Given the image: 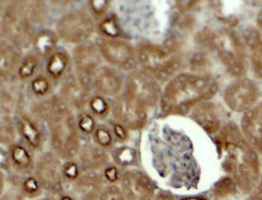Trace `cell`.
Instances as JSON below:
<instances>
[{
    "label": "cell",
    "mask_w": 262,
    "mask_h": 200,
    "mask_svg": "<svg viewBox=\"0 0 262 200\" xmlns=\"http://www.w3.org/2000/svg\"><path fill=\"white\" fill-rule=\"evenodd\" d=\"M36 176L48 191L58 193L63 188V166L58 156L48 152L41 156L36 164Z\"/></svg>",
    "instance_id": "cell-12"
},
{
    "label": "cell",
    "mask_w": 262,
    "mask_h": 200,
    "mask_svg": "<svg viewBox=\"0 0 262 200\" xmlns=\"http://www.w3.org/2000/svg\"><path fill=\"white\" fill-rule=\"evenodd\" d=\"M144 109L154 108L161 96V89L159 83L146 71L133 70L126 78L125 93Z\"/></svg>",
    "instance_id": "cell-7"
},
{
    "label": "cell",
    "mask_w": 262,
    "mask_h": 200,
    "mask_svg": "<svg viewBox=\"0 0 262 200\" xmlns=\"http://www.w3.org/2000/svg\"><path fill=\"white\" fill-rule=\"evenodd\" d=\"M63 175L68 180H78L80 178V170L75 163H67L63 166Z\"/></svg>",
    "instance_id": "cell-40"
},
{
    "label": "cell",
    "mask_w": 262,
    "mask_h": 200,
    "mask_svg": "<svg viewBox=\"0 0 262 200\" xmlns=\"http://www.w3.org/2000/svg\"><path fill=\"white\" fill-rule=\"evenodd\" d=\"M192 118L208 134H215L220 131V117L213 103L204 102L193 109Z\"/></svg>",
    "instance_id": "cell-18"
},
{
    "label": "cell",
    "mask_w": 262,
    "mask_h": 200,
    "mask_svg": "<svg viewBox=\"0 0 262 200\" xmlns=\"http://www.w3.org/2000/svg\"><path fill=\"white\" fill-rule=\"evenodd\" d=\"M95 33V23L83 11H74L64 15L57 23V34L70 44L87 42Z\"/></svg>",
    "instance_id": "cell-8"
},
{
    "label": "cell",
    "mask_w": 262,
    "mask_h": 200,
    "mask_svg": "<svg viewBox=\"0 0 262 200\" xmlns=\"http://www.w3.org/2000/svg\"><path fill=\"white\" fill-rule=\"evenodd\" d=\"M99 52L107 63L120 70H134L137 64V56L128 42L117 39H99L97 42Z\"/></svg>",
    "instance_id": "cell-10"
},
{
    "label": "cell",
    "mask_w": 262,
    "mask_h": 200,
    "mask_svg": "<svg viewBox=\"0 0 262 200\" xmlns=\"http://www.w3.org/2000/svg\"><path fill=\"white\" fill-rule=\"evenodd\" d=\"M10 158L18 170H28L33 164L32 157L25 147L19 145H13L10 149Z\"/></svg>",
    "instance_id": "cell-27"
},
{
    "label": "cell",
    "mask_w": 262,
    "mask_h": 200,
    "mask_svg": "<svg viewBox=\"0 0 262 200\" xmlns=\"http://www.w3.org/2000/svg\"><path fill=\"white\" fill-rule=\"evenodd\" d=\"M114 159L121 166H132L138 163V153L132 147L122 146L114 152Z\"/></svg>",
    "instance_id": "cell-28"
},
{
    "label": "cell",
    "mask_w": 262,
    "mask_h": 200,
    "mask_svg": "<svg viewBox=\"0 0 262 200\" xmlns=\"http://www.w3.org/2000/svg\"><path fill=\"white\" fill-rule=\"evenodd\" d=\"M46 8L41 2H16L6 8L3 16V36L10 44L25 47L34 42L35 27L45 21Z\"/></svg>",
    "instance_id": "cell-3"
},
{
    "label": "cell",
    "mask_w": 262,
    "mask_h": 200,
    "mask_svg": "<svg viewBox=\"0 0 262 200\" xmlns=\"http://www.w3.org/2000/svg\"><path fill=\"white\" fill-rule=\"evenodd\" d=\"M242 133L256 151L262 152V102L244 113Z\"/></svg>",
    "instance_id": "cell-15"
},
{
    "label": "cell",
    "mask_w": 262,
    "mask_h": 200,
    "mask_svg": "<svg viewBox=\"0 0 262 200\" xmlns=\"http://www.w3.org/2000/svg\"><path fill=\"white\" fill-rule=\"evenodd\" d=\"M91 6H92V10L95 11L96 13H104L105 12V10L107 9V6H109V2H106V0H100V2H91Z\"/></svg>",
    "instance_id": "cell-43"
},
{
    "label": "cell",
    "mask_w": 262,
    "mask_h": 200,
    "mask_svg": "<svg viewBox=\"0 0 262 200\" xmlns=\"http://www.w3.org/2000/svg\"><path fill=\"white\" fill-rule=\"evenodd\" d=\"M114 134L120 141H125L128 138V133H127L126 128L122 124H114Z\"/></svg>",
    "instance_id": "cell-42"
},
{
    "label": "cell",
    "mask_w": 262,
    "mask_h": 200,
    "mask_svg": "<svg viewBox=\"0 0 262 200\" xmlns=\"http://www.w3.org/2000/svg\"><path fill=\"white\" fill-rule=\"evenodd\" d=\"M219 85L209 75H177L167 83L161 95V110L164 115H186L200 104L216 94Z\"/></svg>",
    "instance_id": "cell-2"
},
{
    "label": "cell",
    "mask_w": 262,
    "mask_h": 200,
    "mask_svg": "<svg viewBox=\"0 0 262 200\" xmlns=\"http://www.w3.org/2000/svg\"><path fill=\"white\" fill-rule=\"evenodd\" d=\"M104 176H105L106 180H109L110 182H116L117 180L120 179L119 170H117V168H115V166H107V168H105Z\"/></svg>",
    "instance_id": "cell-41"
},
{
    "label": "cell",
    "mask_w": 262,
    "mask_h": 200,
    "mask_svg": "<svg viewBox=\"0 0 262 200\" xmlns=\"http://www.w3.org/2000/svg\"><path fill=\"white\" fill-rule=\"evenodd\" d=\"M102 34L106 36V39H116L121 35L120 26L113 17L105 18L99 26Z\"/></svg>",
    "instance_id": "cell-31"
},
{
    "label": "cell",
    "mask_w": 262,
    "mask_h": 200,
    "mask_svg": "<svg viewBox=\"0 0 262 200\" xmlns=\"http://www.w3.org/2000/svg\"><path fill=\"white\" fill-rule=\"evenodd\" d=\"M113 112L117 121L121 122V124L132 131L142 129L147 119L146 109H144L142 105L128 98L126 94L117 96L114 100Z\"/></svg>",
    "instance_id": "cell-11"
},
{
    "label": "cell",
    "mask_w": 262,
    "mask_h": 200,
    "mask_svg": "<svg viewBox=\"0 0 262 200\" xmlns=\"http://www.w3.org/2000/svg\"><path fill=\"white\" fill-rule=\"evenodd\" d=\"M13 136H15V131H13V127L11 123L9 121H6V124L5 122L3 121V124H2V144L4 145L6 142V145H9L10 142L13 140Z\"/></svg>",
    "instance_id": "cell-39"
},
{
    "label": "cell",
    "mask_w": 262,
    "mask_h": 200,
    "mask_svg": "<svg viewBox=\"0 0 262 200\" xmlns=\"http://www.w3.org/2000/svg\"><path fill=\"white\" fill-rule=\"evenodd\" d=\"M256 22H257V26H258V28H260V31L262 32V10H260V12L257 13Z\"/></svg>",
    "instance_id": "cell-46"
},
{
    "label": "cell",
    "mask_w": 262,
    "mask_h": 200,
    "mask_svg": "<svg viewBox=\"0 0 262 200\" xmlns=\"http://www.w3.org/2000/svg\"><path fill=\"white\" fill-rule=\"evenodd\" d=\"M260 89L253 80L241 78L227 86L224 99L226 105L234 112H247L256 105Z\"/></svg>",
    "instance_id": "cell-9"
},
{
    "label": "cell",
    "mask_w": 262,
    "mask_h": 200,
    "mask_svg": "<svg viewBox=\"0 0 262 200\" xmlns=\"http://www.w3.org/2000/svg\"><path fill=\"white\" fill-rule=\"evenodd\" d=\"M154 200H176V198H174V195L170 194V193L163 192V193H160V194L157 195Z\"/></svg>",
    "instance_id": "cell-45"
},
{
    "label": "cell",
    "mask_w": 262,
    "mask_h": 200,
    "mask_svg": "<svg viewBox=\"0 0 262 200\" xmlns=\"http://www.w3.org/2000/svg\"><path fill=\"white\" fill-rule=\"evenodd\" d=\"M39 66V61L35 56L28 55L18 66V76L22 80H29L34 76Z\"/></svg>",
    "instance_id": "cell-29"
},
{
    "label": "cell",
    "mask_w": 262,
    "mask_h": 200,
    "mask_svg": "<svg viewBox=\"0 0 262 200\" xmlns=\"http://www.w3.org/2000/svg\"><path fill=\"white\" fill-rule=\"evenodd\" d=\"M137 58L144 71L161 82L172 79L181 66L179 56L172 48H163L156 45H140L137 51Z\"/></svg>",
    "instance_id": "cell-5"
},
{
    "label": "cell",
    "mask_w": 262,
    "mask_h": 200,
    "mask_svg": "<svg viewBox=\"0 0 262 200\" xmlns=\"http://www.w3.org/2000/svg\"><path fill=\"white\" fill-rule=\"evenodd\" d=\"M99 200H127V198L116 186H107L103 189Z\"/></svg>",
    "instance_id": "cell-36"
},
{
    "label": "cell",
    "mask_w": 262,
    "mask_h": 200,
    "mask_svg": "<svg viewBox=\"0 0 262 200\" xmlns=\"http://www.w3.org/2000/svg\"><path fill=\"white\" fill-rule=\"evenodd\" d=\"M237 191V185L230 176L221 179L219 182L215 185L214 194L217 198H225V196L232 195Z\"/></svg>",
    "instance_id": "cell-30"
},
{
    "label": "cell",
    "mask_w": 262,
    "mask_h": 200,
    "mask_svg": "<svg viewBox=\"0 0 262 200\" xmlns=\"http://www.w3.org/2000/svg\"><path fill=\"white\" fill-rule=\"evenodd\" d=\"M202 40H204V44L216 52L228 74L238 79L244 75L245 51L243 42L236 32L228 28L220 29L209 34H203Z\"/></svg>",
    "instance_id": "cell-4"
},
{
    "label": "cell",
    "mask_w": 262,
    "mask_h": 200,
    "mask_svg": "<svg viewBox=\"0 0 262 200\" xmlns=\"http://www.w3.org/2000/svg\"><path fill=\"white\" fill-rule=\"evenodd\" d=\"M93 87L107 96H116L122 89V79L115 69L102 66L93 75Z\"/></svg>",
    "instance_id": "cell-17"
},
{
    "label": "cell",
    "mask_w": 262,
    "mask_h": 200,
    "mask_svg": "<svg viewBox=\"0 0 262 200\" xmlns=\"http://www.w3.org/2000/svg\"><path fill=\"white\" fill-rule=\"evenodd\" d=\"M90 105L91 110L98 117H105L107 113H109V104H107L103 96H93V98H91Z\"/></svg>",
    "instance_id": "cell-33"
},
{
    "label": "cell",
    "mask_w": 262,
    "mask_h": 200,
    "mask_svg": "<svg viewBox=\"0 0 262 200\" xmlns=\"http://www.w3.org/2000/svg\"><path fill=\"white\" fill-rule=\"evenodd\" d=\"M41 183L38 179L35 178H28L23 182V191L26 192V194L29 196H35L41 192Z\"/></svg>",
    "instance_id": "cell-37"
},
{
    "label": "cell",
    "mask_w": 262,
    "mask_h": 200,
    "mask_svg": "<svg viewBox=\"0 0 262 200\" xmlns=\"http://www.w3.org/2000/svg\"><path fill=\"white\" fill-rule=\"evenodd\" d=\"M2 103H3V110L6 112H12L13 109L17 105V99L15 98V95L10 92L3 91V96H2Z\"/></svg>",
    "instance_id": "cell-38"
},
{
    "label": "cell",
    "mask_w": 262,
    "mask_h": 200,
    "mask_svg": "<svg viewBox=\"0 0 262 200\" xmlns=\"http://www.w3.org/2000/svg\"><path fill=\"white\" fill-rule=\"evenodd\" d=\"M60 200H74V199L72 198V196H69V195H64Z\"/></svg>",
    "instance_id": "cell-48"
},
{
    "label": "cell",
    "mask_w": 262,
    "mask_h": 200,
    "mask_svg": "<svg viewBox=\"0 0 262 200\" xmlns=\"http://www.w3.org/2000/svg\"><path fill=\"white\" fill-rule=\"evenodd\" d=\"M68 109V105L64 100L57 98V96H52V98L43 100V102L39 103L34 106V112L36 116L43 121H50L52 117H55L57 113H59L63 110Z\"/></svg>",
    "instance_id": "cell-24"
},
{
    "label": "cell",
    "mask_w": 262,
    "mask_h": 200,
    "mask_svg": "<svg viewBox=\"0 0 262 200\" xmlns=\"http://www.w3.org/2000/svg\"><path fill=\"white\" fill-rule=\"evenodd\" d=\"M102 59L97 44L87 41L79 45L74 51V62L79 78L93 79V75L102 68Z\"/></svg>",
    "instance_id": "cell-14"
},
{
    "label": "cell",
    "mask_w": 262,
    "mask_h": 200,
    "mask_svg": "<svg viewBox=\"0 0 262 200\" xmlns=\"http://www.w3.org/2000/svg\"><path fill=\"white\" fill-rule=\"evenodd\" d=\"M217 147L223 156L224 170L244 193H251L260 181V161L256 149L244 138L234 123L221 129Z\"/></svg>",
    "instance_id": "cell-1"
},
{
    "label": "cell",
    "mask_w": 262,
    "mask_h": 200,
    "mask_svg": "<svg viewBox=\"0 0 262 200\" xmlns=\"http://www.w3.org/2000/svg\"><path fill=\"white\" fill-rule=\"evenodd\" d=\"M249 200H262V176H261L260 181H258L256 187H255L254 191L251 192Z\"/></svg>",
    "instance_id": "cell-44"
},
{
    "label": "cell",
    "mask_w": 262,
    "mask_h": 200,
    "mask_svg": "<svg viewBox=\"0 0 262 200\" xmlns=\"http://www.w3.org/2000/svg\"><path fill=\"white\" fill-rule=\"evenodd\" d=\"M90 91L91 89L81 82L78 76L69 75L62 83L60 95L67 105L81 110L87 105V103L91 102Z\"/></svg>",
    "instance_id": "cell-16"
},
{
    "label": "cell",
    "mask_w": 262,
    "mask_h": 200,
    "mask_svg": "<svg viewBox=\"0 0 262 200\" xmlns=\"http://www.w3.org/2000/svg\"><path fill=\"white\" fill-rule=\"evenodd\" d=\"M80 161L87 170H98L104 168L109 162V156L100 146L89 144L80 151Z\"/></svg>",
    "instance_id": "cell-21"
},
{
    "label": "cell",
    "mask_w": 262,
    "mask_h": 200,
    "mask_svg": "<svg viewBox=\"0 0 262 200\" xmlns=\"http://www.w3.org/2000/svg\"><path fill=\"white\" fill-rule=\"evenodd\" d=\"M244 41L250 49V62L255 76L262 80V32L249 28L244 32Z\"/></svg>",
    "instance_id": "cell-20"
},
{
    "label": "cell",
    "mask_w": 262,
    "mask_h": 200,
    "mask_svg": "<svg viewBox=\"0 0 262 200\" xmlns=\"http://www.w3.org/2000/svg\"><path fill=\"white\" fill-rule=\"evenodd\" d=\"M48 123L56 155L64 159L74 158L80 151V142L75 117L70 110L66 109L57 113Z\"/></svg>",
    "instance_id": "cell-6"
},
{
    "label": "cell",
    "mask_w": 262,
    "mask_h": 200,
    "mask_svg": "<svg viewBox=\"0 0 262 200\" xmlns=\"http://www.w3.org/2000/svg\"><path fill=\"white\" fill-rule=\"evenodd\" d=\"M181 200H207L206 198H201V196H192V198H184Z\"/></svg>",
    "instance_id": "cell-47"
},
{
    "label": "cell",
    "mask_w": 262,
    "mask_h": 200,
    "mask_svg": "<svg viewBox=\"0 0 262 200\" xmlns=\"http://www.w3.org/2000/svg\"><path fill=\"white\" fill-rule=\"evenodd\" d=\"M78 127L80 131L85 134H92L93 132H96V123L95 119L89 113H81L78 119Z\"/></svg>",
    "instance_id": "cell-34"
},
{
    "label": "cell",
    "mask_w": 262,
    "mask_h": 200,
    "mask_svg": "<svg viewBox=\"0 0 262 200\" xmlns=\"http://www.w3.org/2000/svg\"><path fill=\"white\" fill-rule=\"evenodd\" d=\"M95 136H96L97 142H98L100 147H103V148L112 147L113 135L110 134V132L107 131V129L103 128V127H99V128L96 129Z\"/></svg>",
    "instance_id": "cell-35"
},
{
    "label": "cell",
    "mask_w": 262,
    "mask_h": 200,
    "mask_svg": "<svg viewBox=\"0 0 262 200\" xmlns=\"http://www.w3.org/2000/svg\"><path fill=\"white\" fill-rule=\"evenodd\" d=\"M68 64V55L63 51H57L49 58L48 64H46V70H48V74L51 76L53 80H58L64 75Z\"/></svg>",
    "instance_id": "cell-26"
},
{
    "label": "cell",
    "mask_w": 262,
    "mask_h": 200,
    "mask_svg": "<svg viewBox=\"0 0 262 200\" xmlns=\"http://www.w3.org/2000/svg\"><path fill=\"white\" fill-rule=\"evenodd\" d=\"M57 41H58V35H57L56 32L52 31H41L36 33V36L34 39V48L36 55L46 57L51 55L55 49Z\"/></svg>",
    "instance_id": "cell-25"
},
{
    "label": "cell",
    "mask_w": 262,
    "mask_h": 200,
    "mask_svg": "<svg viewBox=\"0 0 262 200\" xmlns=\"http://www.w3.org/2000/svg\"><path fill=\"white\" fill-rule=\"evenodd\" d=\"M40 200H53V199H50V198H43V199H40Z\"/></svg>",
    "instance_id": "cell-49"
},
{
    "label": "cell",
    "mask_w": 262,
    "mask_h": 200,
    "mask_svg": "<svg viewBox=\"0 0 262 200\" xmlns=\"http://www.w3.org/2000/svg\"><path fill=\"white\" fill-rule=\"evenodd\" d=\"M32 91L36 96H45L51 91V83L45 76H39L33 80Z\"/></svg>",
    "instance_id": "cell-32"
},
{
    "label": "cell",
    "mask_w": 262,
    "mask_h": 200,
    "mask_svg": "<svg viewBox=\"0 0 262 200\" xmlns=\"http://www.w3.org/2000/svg\"><path fill=\"white\" fill-rule=\"evenodd\" d=\"M122 192L127 200H152L155 186L149 176L139 170H128L121 178Z\"/></svg>",
    "instance_id": "cell-13"
},
{
    "label": "cell",
    "mask_w": 262,
    "mask_h": 200,
    "mask_svg": "<svg viewBox=\"0 0 262 200\" xmlns=\"http://www.w3.org/2000/svg\"><path fill=\"white\" fill-rule=\"evenodd\" d=\"M17 129L19 134L25 141L32 148H39L42 144V135L41 132L39 131V128L36 127L34 122L32 121L27 116H22V117L18 118L17 121Z\"/></svg>",
    "instance_id": "cell-23"
},
{
    "label": "cell",
    "mask_w": 262,
    "mask_h": 200,
    "mask_svg": "<svg viewBox=\"0 0 262 200\" xmlns=\"http://www.w3.org/2000/svg\"><path fill=\"white\" fill-rule=\"evenodd\" d=\"M19 51L15 45L9 41L2 42V52H0V69H2L3 80H8L13 74L16 68L19 66Z\"/></svg>",
    "instance_id": "cell-22"
},
{
    "label": "cell",
    "mask_w": 262,
    "mask_h": 200,
    "mask_svg": "<svg viewBox=\"0 0 262 200\" xmlns=\"http://www.w3.org/2000/svg\"><path fill=\"white\" fill-rule=\"evenodd\" d=\"M75 192L81 200H97L103 192V180L97 172H86L76 180Z\"/></svg>",
    "instance_id": "cell-19"
}]
</instances>
